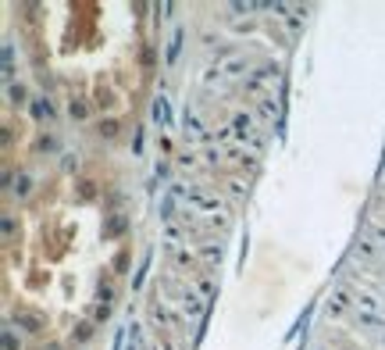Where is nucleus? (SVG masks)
I'll return each instance as SVG.
<instances>
[{"label": "nucleus", "instance_id": "nucleus-1", "mask_svg": "<svg viewBox=\"0 0 385 350\" xmlns=\"http://www.w3.org/2000/svg\"><path fill=\"white\" fill-rule=\"evenodd\" d=\"M232 136L239 139V143H247L254 154H261V146H264V136H261V129H257V118L254 115H235L232 118Z\"/></svg>", "mask_w": 385, "mask_h": 350}, {"label": "nucleus", "instance_id": "nucleus-7", "mask_svg": "<svg viewBox=\"0 0 385 350\" xmlns=\"http://www.w3.org/2000/svg\"><path fill=\"white\" fill-rule=\"evenodd\" d=\"M154 118H157L161 125H168V100H164V96L154 100Z\"/></svg>", "mask_w": 385, "mask_h": 350}, {"label": "nucleus", "instance_id": "nucleus-5", "mask_svg": "<svg viewBox=\"0 0 385 350\" xmlns=\"http://www.w3.org/2000/svg\"><path fill=\"white\" fill-rule=\"evenodd\" d=\"M257 111H261L264 122H278V115H282V108H278L275 96H261V100H257Z\"/></svg>", "mask_w": 385, "mask_h": 350}, {"label": "nucleus", "instance_id": "nucleus-2", "mask_svg": "<svg viewBox=\"0 0 385 350\" xmlns=\"http://www.w3.org/2000/svg\"><path fill=\"white\" fill-rule=\"evenodd\" d=\"M175 296H178L175 304H178V311H182V318H185V322H189V318H192V322H200V318H204V311H207V300L192 293V282H189V286H182Z\"/></svg>", "mask_w": 385, "mask_h": 350}, {"label": "nucleus", "instance_id": "nucleus-3", "mask_svg": "<svg viewBox=\"0 0 385 350\" xmlns=\"http://www.w3.org/2000/svg\"><path fill=\"white\" fill-rule=\"evenodd\" d=\"M275 86H278V68H271V65H264V68H257L250 79H247V89L261 100V96H275Z\"/></svg>", "mask_w": 385, "mask_h": 350}, {"label": "nucleus", "instance_id": "nucleus-6", "mask_svg": "<svg viewBox=\"0 0 385 350\" xmlns=\"http://www.w3.org/2000/svg\"><path fill=\"white\" fill-rule=\"evenodd\" d=\"M185 136H192V139H207V129L200 125V115H197V111H185Z\"/></svg>", "mask_w": 385, "mask_h": 350}, {"label": "nucleus", "instance_id": "nucleus-4", "mask_svg": "<svg viewBox=\"0 0 385 350\" xmlns=\"http://www.w3.org/2000/svg\"><path fill=\"white\" fill-rule=\"evenodd\" d=\"M360 236H367V239H374V243H385V218L367 215V218H364V232H360Z\"/></svg>", "mask_w": 385, "mask_h": 350}]
</instances>
